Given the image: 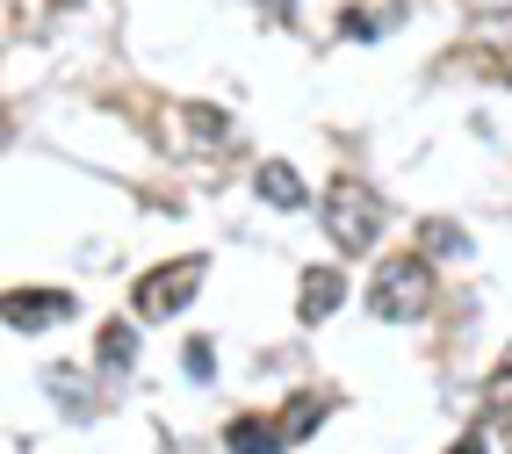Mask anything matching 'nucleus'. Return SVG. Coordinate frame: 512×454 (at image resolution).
Returning <instances> with one entry per match:
<instances>
[{
    "label": "nucleus",
    "instance_id": "f257e3e1",
    "mask_svg": "<svg viewBox=\"0 0 512 454\" xmlns=\"http://www.w3.org/2000/svg\"><path fill=\"white\" fill-rule=\"evenodd\" d=\"M426 303H433V260L426 253H390L368 274V310L383 325H412Z\"/></svg>",
    "mask_w": 512,
    "mask_h": 454
},
{
    "label": "nucleus",
    "instance_id": "f03ea898",
    "mask_svg": "<svg viewBox=\"0 0 512 454\" xmlns=\"http://www.w3.org/2000/svg\"><path fill=\"white\" fill-rule=\"evenodd\" d=\"M325 238L339 253H368L383 238V195H375L361 173H339L325 188Z\"/></svg>",
    "mask_w": 512,
    "mask_h": 454
},
{
    "label": "nucleus",
    "instance_id": "7ed1b4c3",
    "mask_svg": "<svg viewBox=\"0 0 512 454\" xmlns=\"http://www.w3.org/2000/svg\"><path fill=\"white\" fill-rule=\"evenodd\" d=\"M202 274H210V260H202V253L152 267L145 282H138V318H174V310H188L195 289H202Z\"/></svg>",
    "mask_w": 512,
    "mask_h": 454
},
{
    "label": "nucleus",
    "instance_id": "20e7f679",
    "mask_svg": "<svg viewBox=\"0 0 512 454\" xmlns=\"http://www.w3.org/2000/svg\"><path fill=\"white\" fill-rule=\"evenodd\" d=\"M0 318H8V332H44L58 318H73V296H65V289H8Z\"/></svg>",
    "mask_w": 512,
    "mask_h": 454
},
{
    "label": "nucleus",
    "instance_id": "39448f33",
    "mask_svg": "<svg viewBox=\"0 0 512 454\" xmlns=\"http://www.w3.org/2000/svg\"><path fill=\"white\" fill-rule=\"evenodd\" d=\"M339 303H347V274H339V267H303V289H296L303 325H325Z\"/></svg>",
    "mask_w": 512,
    "mask_h": 454
},
{
    "label": "nucleus",
    "instance_id": "423d86ee",
    "mask_svg": "<svg viewBox=\"0 0 512 454\" xmlns=\"http://www.w3.org/2000/svg\"><path fill=\"white\" fill-rule=\"evenodd\" d=\"M231 454H282V418H231V433H224Z\"/></svg>",
    "mask_w": 512,
    "mask_h": 454
},
{
    "label": "nucleus",
    "instance_id": "0eeeda50",
    "mask_svg": "<svg viewBox=\"0 0 512 454\" xmlns=\"http://www.w3.org/2000/svg\"><path fill=\"white\" fill-rule=\"evenodd\" d=\"M253 188H260V202H275V209H303V181H296L289 159H260Z\"/></svg>",
    "mask_w": 512,
    "mask_h": 454
},
{
    "label": "nucleus",
    "instance_id": "6e6552de",
    "mask_svg": "<svg viewBox=\"0 0 512 454\" xmlns=\"http://www.w3.org/2000/svg\"><path fill=\"white\" fill-rule=\"evenodd\" d=\"M94 361L109 368V375H123L130 361H138V332H130V318H109V325H101V339H94Z\"/></svg>",
    "mask_w": 512,
    "mask_h": 454
},
{
    "label": "nucleus",
    "instance_id": "1a4fd4ad",
    "mask_svg": "<svg viewBox=\"0 0 512 454\" xmlns=\"http://www.w3.org/2000/svg\"><path fill=\"white\" fill-rule=\"evenodd\" d=\"M318 418H325V397H289L282 404V440L296 447L303 433H318Z\"/></svg>",
    "mask_w": 512,
    "mask_h": 454
},
{
    "label": "nucleus",
    "instance_id": "9d476101",
    "mask_svg": "<svg viewBox=\"0 0 512 454\" xmlns=\"http://www.w3.org/2000/svg\"><path fill=\"white\" fill-rule=\"evenodd\" d=\"M419 238H426V253H440V260H462V253H469V238H462L455 224H426Z\"/></svg>",
    "mask_w": 512,
    "mask_h": 454
},
{
    "label": "nucleus",
    "instance_id": "9b49d317",
    "mask_svg": "<svg viewBox=\"0 0 512 454\" xmlns=\"http://www.w3.org/2000/svg\"><path fill=\"white\" fill-rule=\"evenodd\" d=\"M491 411H498V418L512 411V368H498V375H491Z\"/></svg>",
    "mask_w": 512,
    "mask_h": 454
},
{
    "label": "nucleus",
    "instance_id": "f8f14e48",
    "mask_svg": "<svg viewBox=\"0 0 512 454\" xmlns=\"http://www.w3.org/2000/svg\"><path fill=\"white\" fill-rule=\"evenodd\" d=\"M448 454H491V447H484V433H469V440H455Z\"/></svg>",
    "mask_w": 512,
    "mask_h": 454
},
{
    "label": "nucleus",
    "instance_id": "ddd939ff",
    "mask_svg": "<svg viewBox=\"0 0 512 454\" xmlns=\"http://www.w3.org/2000/svg\"><path fill=\"white\" fill-rule=\"evenodd\" d=\"M260 8H267V15H289V0H260Z\"/></svg>",
    "mask_w": 512,
    "mask_h": 454
}]
</instances>
